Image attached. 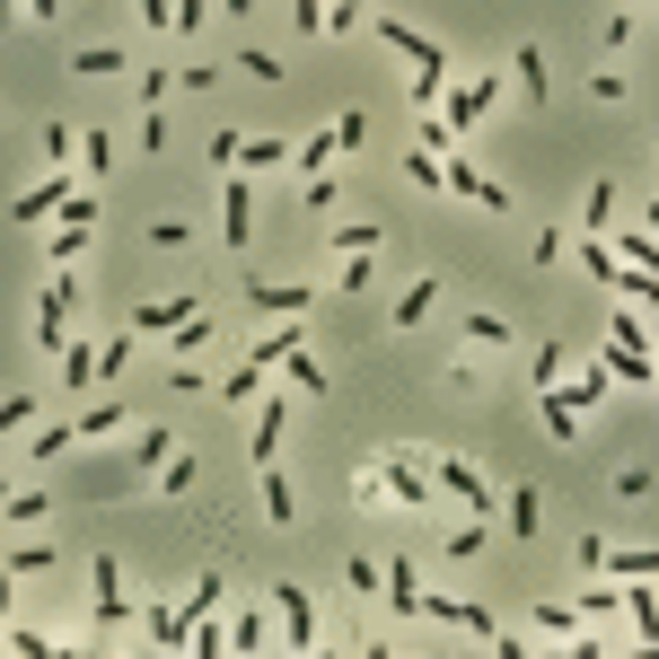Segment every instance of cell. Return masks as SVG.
Wrapping results in <instances>:
<instances>
[{
    "instance_id": "obj_14",
    "label": "cell",
    "mask_w": 659,
    "mask_h": 659,
    "mask_svg": "<svg viewBox=\"0 0 659 659\" xmlns=\"http://www.w3.org/2000/svg\"><path fill=\"white\" fill-rule=\"evenodd\" d=\"M432 300H439V282H405V300H396V334L423 326V317H432Z\"/></svg>"
},
{
    "instance_id": "obj_26",
    "label": "cell",
    "mask_w": 659,
    "mask_h": 659,
    "mask_svg": "<svg viewBox=\"0 0 659 659\" xmlns=\"http://www.w3.org/2000/svg\"><path fill=\"white\" fill-rule=\"evenodd\" d=\"M519 89L546 107V53H537V44H519Z\"/></svg>"
},
{
    "instance_id": "obj_36",
    "label": "cell",
    "mask_w": 659,
    "mask_h": 659,
    "mask_svg": "<svg viewBox=\"0 0 659 659\" xmlns=\"http://www.w3.org/2000/svg\"><path fill=\"white\" fill-rule=\"evenodd\" d=\"M651 150H659V141H651Z\"/></svg>"
},
{
    "instance_id": "obj_21",
    "label": "cell",
    "mask_w": 659,
    "mask_h": 659,
    "mask_svg": "<svg viewBox=\"0 0 659 659\" xmlns=\"http://www.w3.org/2000/svg\"><path fill=\"white\" fill-rule=\"evenodd\" d=\"M580 212H589V237H607V220H616V185L589 176V203H580Z\"/></svg>"
},
{
    "instance_id": "obj_25",
    "label": "cell",
    "mask_w": 659,
    "mask_h": 659,
    "mask_svg": "<svg viewBox=\"0 0 659 659\" xmlns=\"http://www.w3.org/2000/svg\"><path fill=\"white\" fill-rule=\"evenodd\" d=\"M554 378H562V343H537L528 352V387H554Z\"/></svg>"
},
{
    "instance_id": "obj_33",
    "label": "cell",
    "mask_w": 659,
    "mask_h": 659,
    "mask_svg": "<svg viewBox=\"0 0 659 659\" xmlns=\"http://www.w3.org/2000/svg\"><path fill=\"white\" fill-rule=\"evenodd\" d=\"M141 18H150V27H159V36H168V27H176V18H185V0H141Z\"/></svg>"
},
{
    "instance_id": "obj_17",
    "label": "cell",
    "mask_w": 659,
    "mask_h": 659,
    "mask_svg": "<svg viewBox=\"0 0 659 659\" xmlns=\"http://www.w3.org/2000/svg\"><path fill=\"white\" fill-rule=\"evenodd\" d=\"M334 150H343L334 132H308V141L291 150V168H300V176H326V159H334Z\"/></svg>"
},
{
    "instance_id": "obj_2",
    "label": "cell",
    "mask_w": 659,
    "mask_h": 659,
    "mask_svg": "<svg viewBox=\"0 0 659 659\" xmlns=\"http://www.w3.org/2000/svg\"><path fill=\"white\" fill-rule=\"evenodd\" d=\"M423 466H432V484L457 501V510H475V519H493V510H501V493H493V484H484L466 457H423Z\"/></svg>"
},
{
    "instance_id": "obj_12",
    "label": "cell",
    "mask_w": 659,
    "mask_h": 659,
    "mask_svg": "<svg viewBox=\"0 0 659 659\" xmlns=\"http://www.w3.org/2000/svg\"><path fill=\"white\" fill-rule=\"evenodd\" d=\"M273 625H282V616H264V607H237V625H229V651H264V642H282Z\"/></svg>"
},
{
    "instance_id": "obj_9",
    "label": "cell",
    "mask_w": 659,
    "mask_h": 659,
    "mask_svg": "<svg viewBox=\"0 0 659 659\" xmlns=\"http://www.w3.org/2000/svg\"><path fill=\"white\" fill-rule=\"evenodd\" d=\"M246 300L264 317H308V282H246Z\"/></svg>"
},
{
    "instance_id": "obj_29",
    "label": "cell",
    "mask_w": 659,
    "mask_h": 659,
    "mask_svg": "<svg viewBox=\"0 0 659 659\" xmlns=\"http://www.w3.org/2000/svg\"><path fill=\"white\" fill-rule=\"evenodd\" d=\"M439 89H448V62H432V71H414V107H423V114L439 107Z\"/></svg>"
},
{
    "instance_id": "obj_20",
    "label": "cell",
    "mask_w": 659,
    "mask_h": 659,
    "mask_svg": "<svg viewBox=\"0 0 659 659\" xmlns=\"http://www.w3.org/2000/svg\"><path fill=\"white\" fill-rule=\"evenodd\" d=\"M264 519H273V528H291V519H300V501H291V484H282L273 466H264Z\"/></svg>"
},
{
    "instance_id": "obj_4",
    "label": "cell",
    "mask_w": 659,
    "mask_h": 659,
    "mask_svg": "<svg viewBox=\"0 0 659 659\" xmlns=\"http://www.w3.org/2000/svg\"><path fill=\"white\" fill-rule=\"evenodd\" d=\"M273 616H282V642H291V651H308V642H317V607H308V589H300V580H273Z\"/></svg>"
},
{
    "instance_id": "obj_35",
    "label": "cell",
    "mask_w": 659,
    "mask_h": 659,
    "mask_svg": "<svg viewBox=\"0 0 659 659\" xmlns=\"http://www.w3.org/2000/svg\"><path fill=\"white\" fill-rule=\"evenodd\" d=\"M246 9H255V0H229V18H246Z\"/></svg>"
},
{
    "instance_id": "obj_3",
    "label": "cell",
    "mask_w": 659,
    "mask_h": 659,
    "mask_svg": "<svg viewBox=\"0 0 659 659\" xmlns=\"http://www.w3.org/2000/svg\"><path fill=\"white\" fill-rule=\"evenodd\" d=\"M80 185H89V176H80V168H53V176H44V185H27V194H18V203H9V220H18V229H27V220L62 212V203H71V194H80Z\"/></svg>"
},
{
    "instance_id": "obj_6",
    "label": "cell",
    "mask_w": 659,
    "mask_h": 659,
    "mask_svg": "<svg viewBox=\"0 0 659 659\" xmlns=\"http://www.w3.org/2000/svg\"><path fill=\"white\" fill-rule=\"evenodd\" d=\"M220 237H229V246H246V237H255V194H246V176H237V168H229V194H220Z\"/></svg>"
},
{
    "instance_id": "obj_34",
    "label": "cell",
    "mask_w": 659,
    "mask_h": 659,
    "mask_svg": "<svg viewBox=\"0 0 659 659\" xmlns=\"http://www.w3.org/2000/svg\"><path fill=\"white\" fill-rule=\"evenodd\" d=\"M27 9H36V18H53V9H62V0H27Z\"/></svg>"
},
{
    "instance_id": "obj_23",
    "label": "cell",
    "mask_w": 659,
    "mask_h": 659,
    "mask_svg": "<svg viewBox=\"0 0 659 659\" xmlns=\"http://www.w3.org/2000/svg\"><path fill=\"white\" fill-rule=\"evenodd\" d=\"M273 448H282V405L255 414V466H273Z\"/></svg>"
},
{
    "instance_id": "obj_32",
    "label": "cell",
    "mask_w": 659,
    "mask_h": 659,
    "mask_svg": "<svg viewBox=\"0 0 659 659\" xmlns=\"http://www.w3.org/2000/svg\"><path fill=\"white\" fill-rule=\"evenodd\" d=\"M89 255V229H53V264H80Z\"/></svg>"
},
{
    "instance_id": "obj_16",
    "label": "cell",
    "mask_w": 659,
    "mask_h": 659,
    "mask_svg": "<svg viewBox=\"0 0 659 659\" xmlns=\"http://www.w3.org/2000/svg\"><path fill=\"white\" fill-rule=\"evenodd\" d=\"M326 246L334 255H378V229L369 220H343V229H326Z\"/></svg>"
},
{
    "instance_id": "obj_15",
    "label": "cell",
    "mask_w": 659,
    "mask_h": 659,
    "mask_svg": "<svg viewBox=\"0 0 659 659\" xmlns=\"http://www.w3.org/2000/svg\"><path fill=\"white\" fill-rule=\"evenodd\" d=\"M387 598H396V616H423V580H414V562H387Z\"/></svg>"
},
{
    "instance_id": "obj_19",
    "label": "cell",
    "mask_w": 659,
    "mask_h": 659,
    "mask_svg": "<svg viewBox=\"0 0 659 659\" xmlns=\"http://www.w3.org/2000/svg\"><path fill=\"white\" fill-rule=\"evenodd\" d=\"M220 396H229V405H255V396H264V369H255V361H237V369L220 378Z\"/></svg>"
},
{
    "instance_id": "obj_18",
    "label": "cell",
    "mask_w": 659,
    "mask_h": 659,
    "mask_svg": "<svg viewBox=\"0 0 659 659\" xmlns=\"http://www.w3.org/2000/svg\"><path fill=\"white\" fill-rule=\"evenodd\" d=\"M466 343H484V352H519V334L501 326V317H484V308L466 317Z\"/></svg>"
},
{
    "instance_id": "obj_22",
    "label": "cell",
    "mask_w": 659,
    "mask_h": 659,
    "mask_svg": "<svg viewBox=\"0 0 659 659\" xmlns=\"http://www.w3.org/2000/svg\"><path fill=\"white\" fill-rule=\"evenodd\" d=\"M123 423H132V414H123V405H107V396H98V405L80 414V439H107V432H123Z\"/></svg>"
},
{
    "instance_id": "obj_30",
    "label": "cell",
    "mask_w": 659,
    "mask_h": 659,
    "mask_svg": "<svg viewBox=\"0 0 659 659\" xmlns=\"http://www.w3.org/2000/svg\"><path fill=\"white\" fill-rule=\"evenodd\" d=\"M334 264H343V273H334L343 291H369V282H378V264H369V255H334Z\"/></svg>"
},
{
    "instance_id": "obj_5",
    "label": "cell",
    "mask_w": 659,
    "mask_h": 659,
    "mask_svg": "<svg viewBox=\"0 0 659 659\" xmlns=\"http://www.w3.org/2000/svg\"><path fill=\"white\" fill-rule=\"evenodd\" d=\"M378 44H396L414 71H432V62H448V44H432L423 27H405V18H378Z\"/></svg>"
},
{
    "instance_id": "obj_28",
    "label": "cell",
    "mask_w": 659,
    "mask_h": 659,
    "mask_svg": "<svg viewBox=\"0 0 659 659\" xmlns=\"http://www.w3.org/2000/svg\"><path fill=\"white\" fill-rule=\"evenodd\" d=\"M114 168V141L107 132H98V141H80V176H89V185H98V176H107Z\"/></svg>"
},
{
    "instance_id": "obj_31",
    "label": "cell",
    "mask_w": 659,
    "mask_h": 659,
    "mask_svg": "<svg viewBox=\"0 0 659 659\" xmlns=\"http://www.w3.org/2000/svg\"><path fill=\"white\" fill-rule=\"evenodd\" d=\"M484 537H493V528H484V519H466V528L448 537V562H466V554H484Z\"/></svg>"
},
{
    "instance_id": "obj_7",
    "label": "cell",
    "mask_w": 659,
    "mask_h": 659,
    "mask_svg": "<svg viewBox=\"0 0 659 659\" xmlns=\"http://www.w3.org/2000/svg\"><path fill=\"white\" fill-rule=\"evenodd\" d=\"M607 378H625V387H659V352L616 343V334H607Z\"/></svg>"
},
{
    "instance_id": "obj_27",
    "label": "cell",
    "mask_w": 659,
    "mask_h": 659,
    "mask_svg": "<svg viewBox=\"0 0 659 659\" xmlns=\"http://www.w3.org/2000/svg\"><path fill=\"white\" fill-rule=\"evenodd\" d=\"M282 369H291V387H308V396H326V369H317V361H308V343H300V352H291V361H282Z\"/></svg>"
},
{
    "instance_id": "obj_10",
    "label": "cell",
    "mask_w": 659,
    "mask_h": 659,
    "mask_svg": "<svg viewBox=\"0 0 659 659\" xmlns=\"http://www.w3.org/2000/svg\"><path fill=\"white\" fill-rule=\"evenodd\" d=\"M484 114H493V80H466V89H457V98H448V132H457V141H466V132H475V123H484Z\"/></svg>"
},
{
    "instance_id": "obj_13",
    "label": "cell",
    "mask_w": 659,
    "mask_h": 659,
    "mask_svg": "<svg viewBox=\"0 0 659 659\" xmlns=\"http://www.w3.org/2000/svg\"><path fill=\"white\" fill-rule=\"evenodd\" d=\"M607 580H659V546H607Z\"/></svg>"
},
{
    "instance_id": "obj_24",
    "label": "cell",
    "mask_w": 659,
    "mask_h": 659,
    "mask_svg": "<svg viewBox=\"0 0 659 659\" xmlns=\"http://www.w3.org/2000/svg\"><path fill=\"white\" fill-rule=\"evenodd\" d=\"M203 343H212V308H203V317H185V326L168 334V352H176V361H185V352H203Z\"/></svg>"
},
{
    "instance_id": "obj_8",
    "label": "cell",
    "mask_w": 659,
    "mask_h": 659,
    "mask_svg": "<svg viewBox=\"0 0 659 659\" xmlns=\"http://www.w3.org/2000/svg\"><path fill=\"white\" fill-rule=\"evenodd\" d=\"M185 317H203V300H194V291H176V300H150V308H132V334H176Z\"/></svg>"
},
{
    "instance_id": "obj_1",
    "label": "cell",
    "mask_w": 659,
    "mask_h": 659,
    "mask_svg": "<svg viewBox=\"0 0 659 659\" xmlns=\"http://www.w3.org/2000/svg\"><path fill=\"white\" fill-rule=\"evenodd\" d=\"M220 607H229V580H220V571H203L185 607H141V633H150L159 651H185V642H194V625H212Z\"/></svg>"
},
{
    "instance_id": "obj_11",
    "label": "cell",
    "mask_w": 659,
    "mask_h": 659,
    "mask_svg": "<svg viewBox=\"0 0 659 659\" xmlns=\"http://www.w3.org/2000/svg\"><path fill=\"white\" fill-rule=\"evenodd\" d=\"M537 519H546V501H537V484H519V493H501V528H510V537H537Z\"/></svg>"
}]
</instances>
